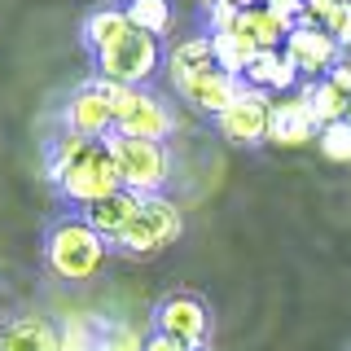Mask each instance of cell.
Returning a JSON list of instances; mask_svg holds the SVG:
<instances>
[{"instance_id":"29","label":"cell","mask_w":351,"mask_h":351,"mask_svg":"<svg viewBox=\"0 0 351 351\" xmlns=\"http://www.w3.org/2000/svg\"><path fill=\"white\" fill-rule=\"evenodd\" d=\"M228 5H237V9H255V5H268V0H228Z\"/></svg>"},{"instance_id":"22","label":"cell","mask_w":351,"mask_h":351,"mask_svg":"<svg viewBox=\"0 0 351 351\" xmlns=\"http://www.w3.org/2000/svg\"><path fill=\"white\" fill-rule=\"evenodd\" d=\"M316 145L325 149V158L334 162H351V123H325Z\"/></svg>"},{"instance_id":"26","label":"cell","mask_w":351,"mask_h":351,"mask_svg":"<svg viewBox=\"0 0 351 351\" xmlns=\"http://www.w3.org/2000/svg\"><path fill=\"white\" fill-rule=\"evenodd\" d=\"M303 5H307V0H268V9H277V14H281V18H290V22H299Z\"/></svg>"},{"instance_id":"23","label":"cell","mask_w":351,"mask_h":351,"mask_svg":"<svg viewBox=\"0 0 351 351\" xmlns=\"http://www.w3.org/2000/svg\"><path fill=\"white\" fill-rule=\"evenodd\" d=\"M97 351H145V338H141L132 325H114L101 338V347H97Z\"/></svg>"},{"instance_id":"1","label":"cell","mask_w":351,"mask_h":351,"mask_svg":"<svg viewBox=\"0 0 351 351\" xmlns=\"http://www.w3.org/2000/svg\"><path fill=\"white\" fill-rule=\"evenodd\" d=\"M49 180L58 184L75 206H93V202H101V197L123 189L110 145L106 141H84V136H75V132H66L58 145H53Z\"/></svg>"},{"instance_id":"11","label":"cell","mask_w":351,"mask_h":351,"mask_svg":"<svg viewBox=\"0 0 351 351\" xmlns=\"http://www.w3.org/2000/svg\"><path fill=\"white\" fill-rule=\"evenodd\" d=\"M285 58L294 62V71L299 75H325V71H334L338 62V40L329 36V31H321V27H294L290 31V40H285Z\"/></svg>"},{"instance_id":"20","label":"cell","mask_w":351,"mask_h":351,"mask_svg":"<svg viewBox=\"0 0 351 351\" xmlns=\"http://www.w3.org/2000/svg\"><path fill=\"white\" fill-rule=\"evenodd\" d=\"M123 14L132 22V31H145L154 40L171 31V0H128Z\"/></svg>"},{"instance_id":"21","label":"cell","mask_w":351,"mask_h":351,"mask_svg":"<svg viewBox=\"0 0 351 351\" xmlns=\"http://www.w3.org/2000/svg\"><path fill=\"white\" fill-rule=\"evenodd\" d=\"M211 49H215V66L224 75H233V80H241L250 71V62H255V49L241 44L237 36H211Z\"/></svg>"},{"instance_id":"28","label":"cell","mask_w":351,"mask_h":351,"mask_svg":"<svg viewBox=\"0 0 351 351\" xmlns=\"http://www.w3.org/2000/svg\"><path fill=\"white\" fill-rule=\"evenodd\" d=\"M334 40H338V49H351V14L334 27Z\"/></svg>"},{"instance_id":"18","label":"cell","mask_w":351,"mask_h":351,"mask_svg":"<svg viewBox=\"0 0 351 351\" xmlns=\"http://www.w3.org/2000/svg\"><path fill=\"white\" fill-rule=\"evenodd\" d=\"M123 36H132V22H128L123 9H93L84 22V40L93 53H106L110 44H119Z\"/></svg>"},{"instance_id":"14","label":"cell","mask_w":351,"mask_h":351,"mask_svg":"<svg viewBox=\"0 0 351 351\" xmlns=\"http://www.w3.org/2000/svg\"><path fill=\"white\" fill-rule=\"evenodd\" d=\"M176 93L184 97L193 110H206V114H224L228 106H233V97L241 93V80H233V75H224L215 66V71H202L193 75V80H184Z\"/></svg>"},{"instance_id":"3","label":"cell","mask_w":351,"mask_h":351,"mask_svg":"<svg viewBox=\"0 0 351 351\" xmlns=\"http://www.w3.org/2000/svg\"><path fill=\"white\" fill-rule=\"evenodd\" d=\"M106 145L114 154V167H119L123 189L141 193V197L162 193V184H167V176H171L167 145H158V141H132V136H119V132H110Z\"/></svg>"},{"instance_id":"15","label":"cell","mask_w":351,"mask_h":351,"mask_svg":"<svg viewBox=\"0 0 351 351\" xmlns=\"http://www.w3.org/2000/svg\"><path fill=\"white\" fill-rule=\"evenodd\" d=\"M202 71H215V49H211V36H189L180 40L176 49L167 53V75H171V88H180L184 80Z\"/></svg>"},{"instance_id":"16","label":"cell","mask_w":351,"mask_h":351,"mask_svg":"<svg viewBox=\"0 0 351 351\" xmlns=\"http://www.w3.org/2000/svg\"><path fill=\"white\" fill-rule=\"evenodd\" d=\"M0 351H62V334L44 316H22L0 334Z\"/></svg>"},{"instance_id":"9","label":"cell","mask_w":351,"mask_h":351,"mask_svg":"<svg viewBox=\"0 0 351 351\" xmlns=\"http://www.w3.org/2000/svg\"><path fill=\"white\" fill-rule=\"evenodd\" d=\"M110 128H114V110H110V97L101 80L84 84L80 93L66 101V132H75V136L84 141H106Z\"/></svg>"},{"instance_id":"5","label":"cell","mask_w":351,"mask_h":351,"mask_svg":"<svg viewBox=\"0 0 351 351\" xmlns=\"http://www.w3.org/2000/svg\"><path fill=\"white\" fill-rule=\"evenodd\" d=\"M180 228H184L180 206H176L171 197L154 193V197L141 202V211H136V219H132V228L123 233L119 246H123L128 255H158L162 246H171V241L180 237Z\"/></svg>"},{"instance_id":"25","label":"cell","mask_w":351,"mask_h":351,"mask_svg":"<svg viewBox=\"0 0 351 351\" xmlns=\"http://www.w3.org/2000/svg\"><path fill=\"white\" fill-rule=\"evenodd\" d=\"M145 351H189L184 343H176L171 334H158V329H154V334L145 338Z\"/></svg>"},{"instance_id":"17","label":"cell","mask_w":351,"mask_h":351,"mask_svg":"<svg viewBox=\"0 0 351 351\" xmlns=\"http://www.w3.org/2000/svg\"><path fill=\"white\" fill-rule=\"evenodd\" d=\"M246 80H250L255 93H290L294 80H299V71H294V62L285 58L281 49H268V53H255Z\"/></svg>"},{"instance_id":"30","label":"cell","mask_w":351,"mask_h":351,"mask_svg":"<svg viewBox=\"0 0 351 351\" xmlns=\"http://www.w3.org/2000/svg\"><path fill=\"white\" fill-rule=\"evenodd\" d=\"M343 123H351V106H347V114H343Z\"/></svg>"},{"instance_id":"8","label":"cell","mask_w":351,"mask_h":351,"mask_svg":"<svg viewBox=\"0 0 351 351\" xmlns=\"http://www.w3.org/2000/svg\"><path fill=\"white\" fill-rule=\"evenodd\" d=\"M158 334H171L176 343H184L189 351L206 347V334H211V316H206V303L193 299V294H171V299L158 303Z\"/></svg>"},{"instance_id":"24","label":"cell","mask_w":351,"mask_h":351,"mask_svg":"<svg viewBox=\"0 0 351 351\" xmlns=\"http://www.w3.org/2000/svg\"><path fill=\"white\" fill-rule=\"evenodd\" d=\"M206 14H211V36H233L241 9H237V5H228V0H219V5L206 9Z\"/></svg>"},{"instance_id":"27","label":"cell","mask_w":351,"mask_h":351,"mask_svg":"<svg viewBox=\"0 0 351 351\" xmlns=\"http://www.w3.org/2000/svg\"><path fill=\"white\" fill-rule=\"evenodd\" d=\"M329 80H334V84H343L347 93H351V62H338L334 71H329Z\"/></svg>"},{"instance_id":"2","label":"cell","mask_w":351,"mask_h":351,"mask_svg":"<svg viewBox=\"0 0 351 351\" xmlns=\"http://www.w3.org/2000/svg\"><path fill=\"white\" fill-rule=\"evenodd\" d=\"M106 263V241L80 219H58L49 233V268L62 281H88Z\"/></svg>"},{"instance_id":"13","label":"cell","mask_w":351,"mask_h":351,"mask_svg":"<svg viewBox=\"0 0 351 351\" xmlns=\"http://www.w3.org/2000/svg\"><path fill=\"white\" fill-rule=\"evenodd\" d=\"M290 31H294L290 18H281L277 9H268V5H255V9H241V14H237L233 36L241 44H250L255 53H268V49H285Z\"/></svg>"},{"instance_id":"7","label":"cell","mask_w":351,"mask_h":351,"mask_svg":"<svg viewBox=\"0 0 351 351\" xmlns=\"http://www.w3.org/2000/svg\"><path fill=\"white\" fill-rule=\"evenodd\" d=\"M268 119H272L268 93L241 88V93L233 97V106H228L224 114H215V123H219V132H224V141H233V145H255V141L268 136Z\"/></svg>"},{"instance_id":"4","label":"cell","mask_w":351,"mask_h":351,"mask_svg":"<svg viewBox=\"0 0 351 351\" xmlns=\"http://www.w3.org/2000/svg\"><path fill=\"white\" fill-rule=\"evenodd\" d=\"M158 62H162V49H158L154 36H145V31H132V36H123L119 44H110L106 53H97L101 80L128 84V88H141L154 71H158Z\"/></svg>"},{"instance_id":"6","label":"cell","mask_w":351,"mask_h":351,"mask_svg":"<svg viewBox=\"0 0 351 351\" xmlns=\"http://www.w3.org/2000/svg\"><path fill=\"white\" fill-rule=\"evenodd\" d=\"M316 136H321V119H316V110H312L307 84L294 97H285V101H272V119H268V141L272 145L299 149V145H307V141H316Z\"/></svg>"},{"instance_id":"12","label":"cell","mask_w":351,"mask_h":351,"mask_svg":"<svg viewBox=\"0 0 351 351\" xmlns=\"http://www.w3.org/2000/svg\"><path fill=\"white\" fill-rule=\"evenodd\" d=\"M141 202L145 197L141 193H132V189H119V193H110V197H101V202H93V206H84V224L93 228L97 237L106 241H123V233L132 228V219H136V211H141Z\"/></svg>"},{"instance_id":"31","label":"cell","mask_w":351,"mask_h":351,"mask_svg":"<svg viewBox=\"0 0 351 351\" xmlns=\"http://www.w3.org/2000/svg\"><path fill=\"white\" fill-rule=\"evenodd\" d=\"M202 5H206V9H211V5H219V0H202Z\"/></svg>"},{"instance_id":"19","label":"cell","mask_w":351,"mask_h":351,"mask_svg":"<svg viewBox=\"0 0 351 351\" xmlns=\"http://www.w3.org/2000/svg\"><path fill=\"white\" fill-rule=\"evenodd\" d=\"M307 93H312V110H316V119H321V128L325 123H343V114H347V106H351V93H347L343 84H334L325 75V80L307 84Z\"/></svg>"},{"instance_id":"10","label":"cell","mask_w":351,"mask_h":351,"mask_svg":"<svg viewBox=\"0 0 351 351\" xmlns=\"http://www.w3.org/2000/svg\"><path fill=\"white\" fill-rule=\"evenodd\" d=\"M171 128H176V119H171V110L167 101H158V97H149V93H132V101L128 110L114 119V132L119 136H132V141H167L171 136Z\"/></svg>"}]
</instances>
